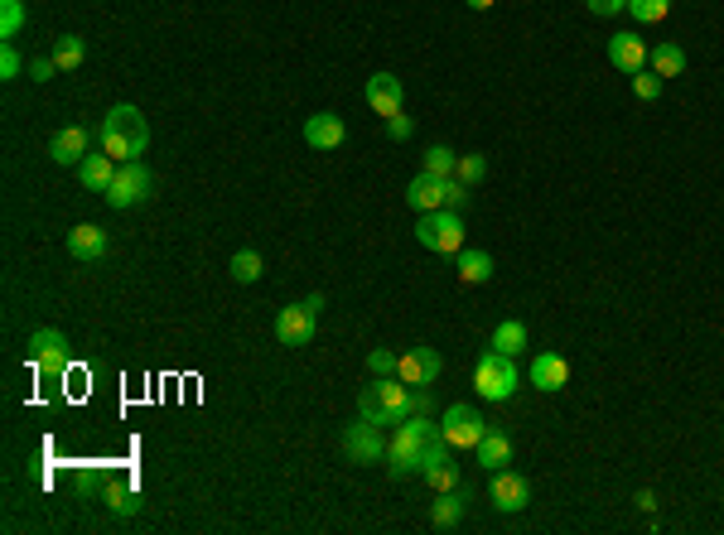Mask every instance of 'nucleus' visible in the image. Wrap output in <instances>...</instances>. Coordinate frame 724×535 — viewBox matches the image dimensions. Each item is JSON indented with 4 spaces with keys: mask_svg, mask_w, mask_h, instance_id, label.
<instances>
[{
    "mask_svg": "<svg viewBox=\"0 0 724 535\" xmlns=\"http://www.w3.org/2000/svg\"><path fill=\"white\" fill-rule=\"evenodd\" d=\"M348 140V126H343V116L334 111H314L305 121V145L309 150H338Z\"/></svg>",
    "mask_w": 724,
    "mask_h": 535,
    "instance_id": "nucleus-13",
    "label": "nucleus"
},
{
    "mask_svg": "<svg viewBox=\"0 0 724 535\" xmlns=\"http://www.w3.org/2000/svg\"><path fill=\"white\" fill-rule=\"evenodd\" d=\"M49 160L54 164H83L87 160V131L83 126H63L49 140Z\"/></svg>",
    "mask_w": 724,
    "mask_h": 535,
    "instance_id": "nucleus-19",
    "label": "nucleus"
},
{
    "mask_svg": "<svg viewBox=\"0 0 724 535\" xmlns=\"http://www.w3.org/2000/svg\"><path fill=\"white\" fill-rule=\"evenodd\" d=\"M474 454H478V463H483L488 473H498V468H507V463H512V439H507L502 429H488V434L478 439Z\"/></svg>",
    "mask_w": 724,
    "mask_h": 535,
    "instance_id": "nucleus-21",
    "label": "nucleus"
},
{
    "mask_svg": "<svg viewBox=\"0 0 724 535\" xmlns=\"http://www.w3.org/2000/svg\"><path fill=\"white\" fill-rule=\"evenodd\" d=\"M464 203H469V188L459 184V179H449V188H445V208H454V213H459Z\"/></svg>",
    "mask_w": 724,
    "mask_h": 535,
    "instance_id": "nucleus-37",
    "label": "nucleus"
},
{
    "mask_svg": "<svg viewBox=\"0 0 724 535\" xmlns=\"http://www.w3.org/2000/svg\"><path fill=\"white\" fill-rule=\"evenodd\" d=\"M20 25H25V5H20V0H0V34L15 39Z\"/></svg>",
    "mask_w": 724,
    "mask_h": 535,
    "instance_id": "nucleus-32",
    "label": "nucleus"
},
{
    "mask_svg": "<svg viewBox=\"0 0 724 535\" xmlns=\"http://www.w3.org/2000/svg\"><path fill=\"white\" fill-rule=\"evenodd\" d=\"M671 10V0H628V15L638 20V25H662Z\"/></svg>",
    "mask_w": 724,
    "mask_h": 535,
    "instance_id": "nucleus-28",
    "label": "nucleus"
},
{
    "mask_svg": "<svg viewBox=\"0 0 724 535\" xmlns=\"http://www.w3.org/2000/svg\"><path fill=\"white\" fill-rule=\"evenodd\" d=\"M440 434H445V444L459 454V449H478V439L488 434L483 425V415H478L474 405H449L445 420H440Z\"/></svg>",
    "mask_w": 724,
    "mask_h": 535,
    "instance_id": "nucleus-8",
    "label": "nucleus"
},
{
    "mask_svg": "<svg viewBox=\"0 0 724 535\" xmlns=\"http://www.w3.org/2000/svg\"><path fill=\"white\" fill-rule=\"evenodd\" d=\"M0 78L10 82V78H20V49L5 39V49H0Z\"/></svg>",
    "mask_w": 724,
    "mask_h": 535,
    "instance_id": "nucleus-36",
    "label": "nucleus"
},
{
    "mask_svg": "<svg viewBox=\"0 0 724 535\" xmlns=\"http://www.w3.org/2000/svg\"><path fill=\"white\" fill-rule=\"evenodd\" d=\"M440 372H445V357H440L435 348H411L406 357H401V367H396V376L411 381V386H430Z\"/></svg>",
    "mask_w": 724,
    "mask_h": 535,
    "instance_id": "nucleus-14",
    "label": "nucleus"
},
{
    "mask_svg": "<svg viewBox=\"0 0 724 535\" xmlns=\"http://www.w3.org/2000/svg\"><path fill=\"white\" fill-rule=\"evenodd\" d=\"M150 188H155V179H150V169L140 160H126L121 169H116V179H112V188L102 193L112 208H136V203H145L150 198Z\"/></svg>",
    "mask_w": 724,
    "mask_h": 535,
    "instance_id": "nucleus-7",
    "label": "nucleus"
},
{
    "mask_svg": "<svg viewBox=\"0 0 724 535\" xmlns=\"http://www.w3.org/2000/svg\"><path fill=\"white\" fill-rule=\"evenodd\" d=\"M227 270H232V280H237V285H256V280L266 275V261H261V251H237Z\"/></svg>",
    "mask_w": 724,
    "mask_h": 535,
    "instance_id": "nucleus-27",
    "label": "nucleus"
},
{
    "mask_svg": "<svg viewBox=\"0 0 724 535\" xmlns=\"http://www.w3.org/2000/svg\"><path fill=\"white\" fill-rule=\"evenodd\" d=\"M589 15H618V10H628V0H585Z\"/></svg>",
    "mask_w": 724,
    "mask_h": 535,
    "instance_id": "nucleus-39",
    "label": "nucleus"
},
{
    "mask_svg": "<svg viewBox=\"0 0 724 535\" xmlns=\"http://www.w3.org/2000/svg\"><path fill=\"white\" fill-rule=\"evenodd\" d=\"M483 174H488V160H483V155H459V164H454V179L464 188L483 184Z\"/></svg>",
    "mask_w": 724,
    "mask_h": 535,
    "instance_id": "nucleus-30",
    "label": "nucleus"
},
{
    "mask_svg": "<svg viewBox=\"0 0 724 535\" xmlns=\"http://www.w3.org/2000/svg\"><path fill=\"white\" fill-rule=\"evenodd\" d=\"M445 188H449V179L420 169L416 179H411V188H406V203H411L416 213H435V208H445Z\"/></svg>",
    "mask_w": 724,
    "mask_h": 535,
    "instance_id": "nucleus-18",
    "label": "nucleus"
},
{
    "mask_svg": "<svg viewBox=\"0 0 724 535\" xmlns=\"http://www.w3.org/2000/svg\"><path fill=\"white\" fill-rule=\"evenodd\" d=\"M633 92H638V102H657L662 97V78L642 68V73H633Z\"/></svg>",
    "mask_w": 724,
    "mask_h": 535,
    "instance_id": "nucleus-34",
    "label": "nucleus"
},
{
    "mask_svg": "<svg viewBox=\"0 0 724 535\" xmlns=\"http://www.w3.org/2000/svg\"><path fill=\"white\" fill-rule=\"evenodd\" d=\"M387 131H391V140H411V116H387Z\"/></svg>",
    "mask_w": 724,
    "mask_h": 535,
    "instance_id": "nucleus-38",
    "label": "nucleus"
},
{
    "mask_svg": "<svg viewBox=\"0 0 724 535\" xmlns=\"http://www.w3.org/2000/svg\"><path fill=\"white\" fill-rule=\"evenodd\" d=\"M396 367H401V357H396V352H387V348L367 352V372H372V376H396Z\"/></svg>",
    "mask_w": 724,
    "mask_h": 535,
    "instance_id": "nucleus-33",
    "label": "nucleus"
},
{
    "mask_svg": "<svg viewBox=\"0 0 724 535\" xmlns=\"http://www.w3.org/2000/svg\"><path fill=\"white\" fill-rule=\"evenodd\" d=\"M116 169H121V164L102 150V155H87V160L78 164V179H83V188H92V193H107L112 179H116Z\"/></svg>",
    "mask_w": 724,
    "mask_h": 535,
    "instance_id": "nucleus-20",
    "label": "nucleus"
},
{
    "mask_svg": "<svg viewBox=\"0 0 724 535\" xmlns=\"http://www.w3.org/2000/svg\"><path fill=\"white\" fill-rule=\"evenodd\" d=\"M107 251H112V241H107V232L97 222H83V227L68 232V256L73 261H102Z\"/></svg>",
    "mask_w": 724,
    "mask_h": 535,
    "instance_id": "nucleus-17",
    "label": "nucleus"
},
{
    "mask_svg": "<svg viewBox=\"0 0 724 535\" xmlns=\"http://www.w3.org/2000/svg\"><path fill=\"white\" fill-rule=\"evenodd\" d=\"M440 439V429L430 425V415H411V420H401L396 434L387 439V473L391 478H420V458L425 449Z\"/></svg>",
    "mask_w": 724,
    "mask_h": 535,
    "instance_id": "nucleus-3",
    "label": "nucleus"
},
{
    "mask_svg": "<svg viewBox=\"0 0 724 535\" xmlns=\"http://www.w3.org/2000/svg\"><path fill=\"white\" fill-rule=\"evenodd\" d=\"M531 348V333L527 323L517 319H502L498 328H493V352H507V357H522V352Z\"/></svg>",
    "mask_w": 724,
    "mask_h": 535,
    "instance_id": "nucleus-22",
    "label": "nucleus"
},
{
    "mask_svg": "<svg viewBox=\"0 0 724 535\" xmlns=\"http://www.w3.org/2000/svg\"><path fill=\"white\" fill-rule=\"evenodd\" d=\"M531 386L536 391H565L570 386V362L560 352H536L531 357Z\"/></svg>",
    "mask_w": 724,
    "mask_h": 535,
    "instance_id": "nucleus-16",
    "label": "nucleus"
},
{
    "mask_svg": "<svg viewBox=\"0 0 724 535\" xmlns=\"http://www.w3.org/2000/svg\"><path fill=\"white\" fill-rule=\"evenodd\" d=\"M609 63L618 68V73H642V68H647V39H638L633 29L613 34L609 39Z\"/></svg>",
    "mask_w": 724,
    "mask_h": 535,
    "instance_id": "nucleus-15",
    "label": "nucleus"
},
{
    "mask_svg": "<svg viewBox=\"0 0 724 535\" xmlns=\"http://www.w3.org/2000/svg\"><path fill=\"white\" fill-rule=\"evenodd\" d=\"M416 241L425 251H440V256H459L464 251V217L454 208H435V213H420L416 222Z\"/></svg>",
    "mask_w": 724,
    "mask_h": 535,
    "instance_id": "nucleus-5",
    "label": "nucleus"
},
{
    "mask_svg": "<svg viewBox=\"0 0 724 535\" xmlns=\"http://www.w3.org/2000/svg\"><path fill=\"white\" fill-rule=\"evenodd\" d=\"M454 270H459L464 285H483V280H493V256H488V251H459V256H454Z\"/></svg>",
    "mask_w": 724,
    "mask_h": 535,
    "instance_id": "nucleus-23",
    "label": "nucleus"
},
{
    "mask_svg": "<svg viewBox=\"0 0 724 535\" xmlns=\"http://www.w3.org/2000/svg\"><path fill=\"white\" fill-rule=\"evenodd\" d=\"M102 150L112 155L116 164L126 160H140L145 150H150V121L140 116L131 102H121V107H112L107 116H102Z\"/></svg>",
    "mask_w": 724,
    "mask_h": 535,
    "instance_id": "nucleus-2",
    "label": "nucleus"
},
{
    "mask_svg": "<svg viewBox=\"0 0 724 535\" xmlns=\"http://www.w3.org/2000/svg\"><path fill=\"white\" fill-rule=\"evenodd\" d=\"M647 63H652L657 78H681V73H686V54H681L676 44H657V49L647 54Z\"/></svg>",
    "mask_w": 724,
    "mask_h": 535,
    "instance_id": "nucleus-25",
    "label": "nucleus"
},
{
    "mask_svg": "<svg viewBox=\"0 0 724 535\" xmlns=\"http://www.w3.org/2000/svg\"><path fill=\"white\" fill-rule=\"evenodd\" d=\"M425 410H430V391L401 381V376H372V386H362L358 396V415L372 425H401Z\"/></svg>",
    "mask_w": 724,
    "mask_h": 535,
    "instance_id": "nucleus-1",
    "label": "nucleus"
},
{
    "mask_svg": "<svg viewBox=\"0 0 724 535\" xmlns=\"http://www.w3.org/2000/svg\"><path fill=\"white\" fill-rule=\"evenodd\" d=\"M517 386H522V372H517V357H507V352H483L474 367V391L483 401H512L517 396Z\"/></svg>",
    "mask_w": 724,
    "mask_h": 535,
    "instance_id": "nucleus-4",
    "label": "nucleus"
},
{
    "mask_svg": "<svg viewBox=\"0 0 724 535\" xmlns=\"http://www.w3.org/2000/svg\"><path fill=\"white\" fill-rule=\"evenodd\" d=\"M58 63V73H73V68H83V58H87V44L78 39V34H63L54 44V54H49Z\"/></svg>",
    "mask_w": 724,
    "mask_h": 535,
    "instance_id": "nucleus-26",
    "label": "nucleus"
},
{
    "mask_svg": "<svg viewBox=\"0 0 724 535\" xmlns=\"http://www.w3.org/2000/svg\"><path fill=\"white\" fill-rule=\"evenodd\" d=\"M488 497H493V507L498 511H522L531 507V482L517 473V468H498V473H488Z\"/></svg>",
    "mask_w": 724,
    "mask_h": 535,
    "instance_id": "nucleus-11",
    "label": "nucleus"
},
{
    "mask_svg": "<svg viewBox=\"0 0 724 535\" xmlns=\"http://www.w3.org/2000/svg\"><path fill=\"white\" fill-rule=\"evenodd\" d=\"M343 454L353 458V463H387V434H382V425H372V420L358 415V425L343 429Z\"/></svg>",
    "mask_w": 724,
    "mask_h": 535,
    "instance_id": "nucleus-9",
    "label": "nucleus"
},
{
    "mask_svg": "<svg viewBox=\"0 0 724 535\" xmlns=\"http://www.w3.org/2000/svg\"><path fill=\"white\" fill-rule=\"evenodd\" d=\"M454 164H459V155H454L449 145H430V150H425V174H440V179H454Z\"/></svg>",
    "mask_w": 724,
    "mask_h": 535,
    "instance_id": "nucleus-29",
    "label": "nucleus"
},
{
    "mask_svg": "<svg viewBox=\"0 0 724 535\" xmlns=\"http://www.w3.org/2000/svg\"><path fill=\"white\" fill-rule=\"evenodd\" d=\"M469 5H474V10H493V0H469Z\"/></svg>",
    "mask_w": 724,
    "mask_h": 535,
    "instance_id": "nucleus-42",
    "label": "nucleus"
},
{
    "mask_svg": "<svg viewBox=\"0 0 724 535\" xmlns=\"http://www.w3.org/2000/svg\"><path fill=\"white\" fill-rule=\"evenodd\" d=\"M633 502H638L642 511H652V507H657V497H652V492H647V487H642V492H638V497H633Z\"/></svg>",
    "mask_w": 724,
    "mask_h": 535,
    "instance_id": "nucleus-41",
    "label": "nucleus"
},
{
    "mask_svg": "<svg viewBox=\"0 0 724 535\" xmlns=\"http://www.w3.org/2000/svg\"><path fill=\"white\" fill-rule=\"evenodd\" d=\"M362 97H367V107L377 111V116H396L401 102H406V87H401V78H391V73H372L367 87H362Z\"/></svg>",
    "mask_w": 724,
    "mask_h": 535,
    "instance_id": "nucleus-12",
    "label": "nucleus"
},
{
    "mask_svg": "<svg viewBox=\"0 0 724 535\" xmlns=\"http://www.w3.org/2000/svg\"><path fill=\"white\" fill-rule=\"evenodd\" d=\"M107 502H112V511H121V516H131V511L140 507V497L131 487H107Z\"/></svg>",
    "mask_w": 724,
    "mask_h": 535,
    "instance_id": "nucleus-35",
    "label": "nucleus"
},
{
    "mask_svg": "<svg viewBox=\"0 0 724 535\" xmlns=\"http://www.w3.org/2000/svg\"><path fill=\"white\" fill-rule=\"evenodd\" d=\"M29 367L44 372V376H63L68 372V338L54 333V328L29 333Z\"/></svg>",
    "mask_w": 724,
    "mask_h": 535,
    "instance_id": "nucleus-10",
    "label": "nucleus"
},
{
    "mask_svg": "<svg viewBox=\"0 0 724 535\" xmlns=\"http://www.w3.org/2000/svg\"><path fill=\"white\" fill-rule=\"evenodd\" d=\"M29 73H34V82H49L58 73V63H54V58H34V68H29Z\"/></svg>",
    "mask_w": 724,
    "mask_h": 535,
    "instance_id": "nucleus-40",
    "label": "nucleus"
},
{
    "mask_svg": "<svg viewBox=\"0 0 724 535\" xmlns=\"http://www.w3.org/2000/svg\"><path fill=\"white\" fill-rule=\"evenodd\" d=\"M430 521L449 531V526H459L464 521V492L454 487V492H435V507H430Z\"/></svg>",
    "mask_w": 724,
    "mask_h": 535,
    "instance_id": "nucleus-24",
    "label": "nucleus"
},
{
    "mask_svg": "<svg viewBox=\"0 0 724 535\" xmlns=\"http://www.w3.org/2000/svg\"><path fill=\"white\" fill-rule=\"evenodd\" d=\"M425 487H430V492H454V487H459V463L449 458L435 473H425Z\"/></svg>",
    "mask_w": 724,
    "mask_h": 535,
    "instance_id": "nucleus-31",
    "label": "nucleus"
},
{
    "mask_svg": "<svg viewBox=\"0 0 724 535\" xmlns=\"http://www.w3.org/2000/svg\"><path fill=\"white\" fill-rule=\"evenodd\" d=\"M319 309H324V295H309L305 304H285L276 319V338L285 348H309V338L319 328Z\"/></svg>",
    "mask_w": 724,
    "mask_h": 535,
    "instance_id": "nucleus-6",
    "label": "nucleus"
}]
</instances>
